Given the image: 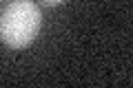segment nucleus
I'll return each mask as SVG.
<instances>
[{
  "label": "nucleus",
  "instance_id": "nucleus-2",
  "mask_svg": "<svg viewBox=\"0 0 133 88\" xmlns=\"http://www.w3.org/2000/svg\"><path fill=\"white\" fill-rule=\"evenodd\" d=\"M42 5H47V7H58V5H62L64 0H40Z\"/></svg>",
  "mask_w": 133,
  "mask_h": 88
},
{
  "label": "nucleus",
  "instance_id": "nucleus-1",
  "mask_svg": "<svg viewBox=\"0 0 133 88\" xmlns=\"http://www.w3.org/2000/svg\"><path fill=\"white\" fill-rule=\"evenodd\" d=\"M42 13L33 0H16L0 13V37L11 49L29 46L40 33Z\"/></svg>",
  "mask_w": 133,
  "mask_h": 88
}]
</instances>
